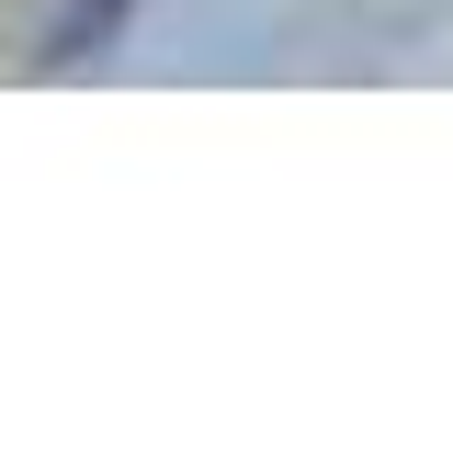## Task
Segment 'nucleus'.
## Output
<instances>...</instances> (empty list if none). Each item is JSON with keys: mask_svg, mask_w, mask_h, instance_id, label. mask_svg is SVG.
<instances>
[{"mask_svg": "<svg viewBox=\"0 0 453 453\" xmlns=\"http://www.w3.org/2000/svg\"><path fill=\"white\" fill-rule=\"evenodd\" d=\"M125 23H136V0H80V12L57 23V46H46V57H57V68H68V57H103Z\"/></svg>", "mask_w": 453, "mask_h": 453, "instance_id": "obj_1", "label": "nucleus"}]
</instances>
